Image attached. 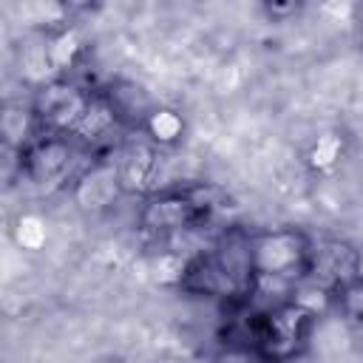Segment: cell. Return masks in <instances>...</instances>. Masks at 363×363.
<instances>
[{
	"instance_id": "obj_1",
	"label": "cell",
	"mask_w": 363,
	"mask_h": 363,
	"mask_svg": "<svg viewBox=\"0 0 363 363\" xmlns=\"http://www.w3.org/2000/svg\"><path fill=\"white\" fill-rule=\"evenodd\" d=\"M94 96H88L79 85L68 82V79H51L48 85H43L37 91L34 99V116L37 122L51 133V136H62V133H74L77 125L82 122L88 105Z\"/></svg>"
},
{
	"instance_id": "obj_2",
	"label": "cell",
	"mask_w": 363,
	"mask_h": 363,
	"mask_svg": "<svg viewBox=\"0 0 363 363\" xmlns=\"http://www.w3.org/2000/svg\"><path fill=\"white\" fill-rule=\"evenodd\" d=\"M309 244L301 233L292 230H275L250 238V261L252 275H278L292 278L298 269H306Z\"/></svg>"
},
{
	"instance_id": "obj_3",
	"label": "cell",
	"mask_w": 363,
	"mask_h": 363,
	"mask_svg": "<svg viewBox=\"0 0 363 363\" xmlns=\"http://www.w3.org/2000/svg\"><path fill=\"white\" fill-rule=\"evenodd\" d=\"M74 167V147L60 136H43L37 139L23 159V170L34 187L43 193H51L65 184Z\"/></svg>"
},
{
	"instance_id": "obj_4",
	"label": "cell",
	"mask_w": 363,
	"mask_h": 363,
	"mask_svg": "<svg viewBox=\"0 0 363 363\" xmlns=\"http://www.w3.org/2000/svg\"><path fill=\"white\" fill-rule=\"evenodd\" d=\"M309 312H303L295 303H284L278 309H269L267 315V326L261 335V349L267 357L272 360H289L298 349V343L303 340V329L309 323Z\"/></svg>"
},
{
	"instance_id": "obj_5",
	"label": "cell",
	"mask_w": 363,
	"mask_h": 363,
	"mask_svg": "<svg viewBox=\"0 0 363 363\" xmlns=\"http://www.w3.org/2000/svg\"><path fill=\"white\" fill-rule=\"evenodd\" d=\"M354 264H357V252L349 244L320 241L318 247H309L306 272H309V281L329 289V286H343L354 281Z\"/></svg>"
},
{
	"instance_id": "obj_6",
	"label": "cell",
	"mask_w": 363,
	"mask_h": 363,
	"mask_svg": "<svg viewBox=\"0 0 363 363\" xmlns=\"http://www.w3.org/2000/svg\"><path fill=\"white\" fill-rule=\"evenodd\" d=\"M122 190V179H119V167L116 162H96L91 164L74 187V199L82 210H105L108 204H113V199Z\"/></svg>"
},
{
	"instance_id": "obj_7",
	"label": "cell",
	"mask_w": 363,
	"mask_h": 363,
	"mask_svg": "<svg viewBox=\"0 0 363 363\" xmlns=\"http://www.w3.org/2000/svg\"><path fill=\"white\" fill-rule=\"evenodd\" d=\"M199 216L201 213L190 204V199L184 193H179V196H159V199H153L145 207L142 224L150 233H159V235H179L184 230H190Z\"/></svg>"
},
{
	"instance_id": "obj_8",
	"label": "cell",
	"mask_w": 363,
	"mask_h": 363,
	"mask_svg": "<svg viewBox=\"0 0 363 363\" xmlns=\"http://www.w3.org/2000/svg\"><path fill=\"white\" fill-rule=\"evenodd\" d=\"M113 122H116V111H113L111 99L94 96L91 105H88V111H85V116H82V122L77 125L74 136H79V139H85V142H94V139L105 136V133L113 128Z\"/></svg>"
},
{
	"instance_id": "obj_9",
	"label": "cell",
	"mask_w": 363,
	"mask_h": 363,
	"mask_svg": "<svg viewBox=\"0 0 363 363\" xmlns=\"http://www.w3.org/2000/svg\"><path fill=\"white\" fill-rule=\"evenodd\" d=\"M145 128H147V139H153L159 147L170 145V142H176L182 136V119L173 111H153V113H147Z\"/></svg>"
},
{
	"instance_id": "obj_10",
	"label": "cell",
	"mask_w": 363,
	"mask_h": 363,
	"mask_svg": "<svg viewBox=\"0 0 363 363\" xmlns=\"http://www.w3.org/2000/svg\"><path fill=\"white\" fill-rule=\"evenodd\" d=\"M77 51H79V37H77L74 28H62L60 34L48 37V57H51V65H54L57 74L65 71L74 62Z\"/></svg>"
},
{
	"instance_id": "obj_11",
	"label": "cell",
	"mask_w": 363,
	"mask_h": 363,
	"mask_svg": "<svg viewBox=\"0 0 363 363\" xmlns=\"http://www.w3.org/2000/svg\"><path fill=\"white\" fill-rule=\"evenodd\" d=\"M190 261L184 252H176V250H167L162 252L156 261H153V278L159 284H179L187 278V269H190Z\"/></svg>"
},
{
	"instance_id": "obj_12",
	"label": "cell",
	"mask_w": 363,
	"mask_h": 363,
	"mask_svg": "<svg viewBox=\"0 0 363 363\" xmlns=\"http://www.w3.org/2000/svg\"><path fill=\"white\" fill-rule=\"evenodd\" d=\"M34 122H37L34 113H28L26 108H14V105H9V108L3 111V122H0L6 142H9V145H23V142L28 139Z\"/></svg>"
},
{
	"instance_id": "obj_13",
	"label": "cell",
	"mask_w": 363,
	"mask_h": 363,
	"mask_svg": "<svg viewBox=\"0 0 363 363\" xmlns=\"http://www.w3.org/2000/svg\"><path fill=\"white\" fill-rule=\"evenodd\" d=\"M17 244L20 247H26V250H37L43 241H45V227H43V221L37 218V216H23L20 221H17Z\"/></svg>"
},
{
	"instance_id": "obj_14",
	"label": "cell",
	"mask_w": 363,
	"mask_h": 363,
	"mask_svg": "<svg viewBox=\"0 0 363 363\" xmlns=\"http://www.w3.org/2000/svg\"><path fill=\"white\" fill-rule=\"evenodd\" d=\"M340 306L346 315L363 320V281H349L340 286Z\"/></svg>"
},
{
	"instance_id": "obj_15",
	"label": "cell",
	"mask_w": 363,
	"mask_h": 363,
	"mask_svg": "<svg viewBox=\"0 0 363 363\" xmlns=\"http://www.w3.org/2000/svg\"><path fill=\"white\" fill-rule=\"evenodd\" d=\"M337 153H340V139H337L335 133H326V136H320L318 145L312 147V164H315V167H329V164H335Z\"/></svg>"
},
{
	"instance_id": "obj_16",
	"label": "cell",
	"mask_w": 363,
	"mask_h": 363,
	"mask_svg": "<svg viewBox=\"0 0 363 363\" xmlns=\"http://www.w3.org/2000/svg\"><path fill=\"white\" fill-rule=\"evenodd\" d=\"M354 281H363V250L357 252V264H354Z\"/></svg>"
},
{
	"instance_id": "obj_17",
	"label": "cell",
	"mask_w": 363,
	"mask_h": 363,
	"mask_svg": "<svg viewBox=\"0 0 363 363\" xmlns=\"http://www.w3.org/2000/svg\"><path fill=\"white\" fill-rule=\"evenodd\" d=\"M286 363H301V360H286Z\"/></svg>"
}]
</instances>
